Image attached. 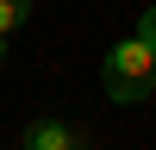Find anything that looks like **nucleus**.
Returning <instances> with one entry per match:
<instances>
[{
    "label": "nucleus",
    "mask_w": 156,
    "mask_h": 150,
    "mask_svg": "<svg viewBox=\"0 0 156 150\" xmlns=\"http://www.w3.org/2000/svg\"><path fill=\"white\" fill-rule=\"evenodd\" d=\"M81 150H94V144H81Z\"/></svg>",
    "instance_id": "obj_6"
},
{
    "label": "nucleus",
    "mask_w": 156,
    "mask_h": 150,
    "mask_svg": "<svg viewBox=\"0 0 156 150\" xmlns=\"http://www.w3.org/2000/svg\"><path fill=\"white\" fill-rule=\"evenodd\" d=\"M137 38L156 50V6H144V12H137Z\"/></svg>",
    "instance_id": "obj_4"
},
{
    "label": "nucleus",
    "mask_w": 156,
    "mask_h": 150,
    "mask_svg": "<svg viewBox=\"0 0 156 150\" xmlns=\"http://www.w3.org/2000/svg\"><path fill=\"white\" fill-rule=\"evenodd\" d=\"M100 81H106V100H119V106H144L156 94V50L144 38H119V44L100 56Z\"/></svg>",
    "instance_id": "obj_1"
},
{
    "label": "nucleus",
    "mask_w": 156,
    "mask_h": 150,
    "mask_svg": "<svg viewBox=\"0 0 156 150\" xmlns=\"http://www.w3.org/2000/svg\"><path fill=\"white\" fill-rule=\"evenodd\" d=\"M0 62H6V38H0Z\"/></svg>",
    "instance_id": "obj_5"
},
{
    "label": "nucleus",
    "mask_w": 156,
    "mask_h": 150,
    "mask_svg": "<svg viewBox=\"0 0 156 150\" xmlns=\"http://www.w3.org/2000/svg\"><path fill=\"white\" fill-rule=\"evenodd\" d=\"M25 150H81V131L62 125V119H37L25 131Z\"/></svg>",
    "instance_id": "obj_2"
},
{
    "label": "nucleus",
    "mask_w": 156,
    "mask_h": 150,
    "mask_svg": "<svg viewBox=\"0 0 156 150\" xmlns=\"http://www.w3.org/2000/svg\"><path fill=\"white\" fill-rule=\"evenodd\" d=\"M25 19H31V0H0V38H12Z\"/></svg>",
    "instance_id": "obj_3"
}]
</instances>
